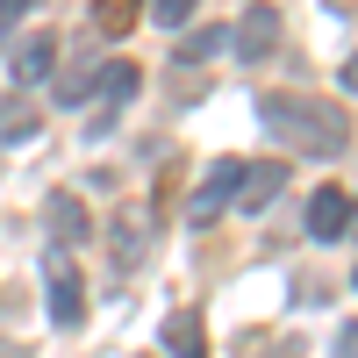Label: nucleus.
Segmentation results:
<instances>
[{"instance_id":"1","label":"nucleus","mask_w":358,"mask_h":358,"mask_svg":"<svg viewBox=\"0 0 358 358\" xmlns=\"http://www.w3.org/2000/svg\"><path fill=\"white\" fill-rule=\"evenodd\" d=\"M258 122H265L273 143H287V151H301V158H330V151L351 143L344 108L308 101V94H265V101H258Z\"/></svg>"},{"instance_id":"2","label":"nucleus","mask_w":358,"mask_h":358,"mask_svg":"<svg viewBox=\"0 0 358 358\" xmlns=\"http://www.w3.org/2000/svg\"><path fill=\"white\" fill-rule=\"evenodd\" d=\"M236 187H244V158H215L208 179L194 187V201H187V222H215L222 208L236 201Z\"/></svg>"},{"instance_id":"3","label":"nucleus","mask_w":358,"mask_h":358,"mask_svg":"<svg viewBox=\"0 0 358 358\" xmlns=\"http://www.w3.org/2000/svg\"><path fill=\"white\" fill-rule=\"evenodd\" d=\"M50 322L57 330H79L86 322V280H79V265H65V258H50Z\"/></svg>"},{"instance_id":"4","label":"nucleus","mask_w":358,"mask_h":358,"mask_svg":"<svg viewBox=\"0 0 358 358\" xmlns=\"http://www.w3.org/2000/svg\"><path fill=\"white\" fill-rule=\"evenodd\" d=\"M308 236H315V244H344V236H351V194H344V187H315V201H308Z\"/></svg>"},{"instance_id":"5","label":"nucleus","mask_w":358,"mask_h":358,"mask_svg":"<svg viewBox=\"0 0 358 358\" xmlns=\"http://www.w3.org/2000/svg\"><path fill=\"white\" fill-rule=\"evenodd\" d=\"M280 43V15H273V0H258V8H244V22L229 29V50L236 57H273Z\"/></svg>"},{"instance_id":"6","label":"nucleus","mask_w":358,"mask_h":358,"mask_svg":"<svg viewBox=\"0 0 358 358\" xmlns=\"http://www.w3.org/2000/svg\"><path fill=\"white\" fill-rule=\"evenodd\" d=\"M43 215H50V236H57V244H86V236H94V215H86V201H79V194H65V187L43 201Z\"/></svg>"},{"instance_id":"7","label":"nucleus","mask_w":358,"mask_h":358,"mask_svg":"<svg viewBox=\"0 0 358 358\" xmlns=\"http://www.w3.org/2000/svg\"><path fill=\"white\" fill-rule=\"evenodd\" d=\"M50 65H57V36H50V29H43V36H22V43H15V57H8L15 86H36V79H50Z\"/></svg>"},{"instance_id":"8","label":"nucleus","mask_w":358,"mask_h":358,"mask_svg":"<svg viewBox=\"0 0 358 358\" xmlns=\"http://www.w3.org/2000/svg\"><path fill=\"white\" fill-rule=\"evenodd\" d=\"M165 351H172V358H208V330H201L194 308H172V315H165Z\"/></svg>"},{"instance_id":"9","label":"nucleus","mask_w":358,"mask_h":358,"mask_svg":"<svg viewBox=\"0 0 358 358\" xmlns=\"http://www.w3.org/2000/svg\"><path fill=\"white\" fill-rule=\"evenodd\" d=\"M36 129H43V108H29V94L0 101V143H29Z\"/></svg>"},{"instance_id":"10","label":"nucleus","mask_w":358,"mask_h":358,"mask_svg":"<svg viewBox=\"0 0 358 358\" xmlns=\"http://www.w3.org/2000/svg\"><path fill=\"white\" fill-rule=\"evenodd\" d=\"M280 187H287V165H244V187H236V201H244V208H265Z\"/></svg>"},{"instance_id":"11","label":"nucleus","mask_w":358,"mask_h":358,"mask_svg":"<svg viewBox=\"0 0 358 358\" xmlns=\"http://www.w3.org/2000/svg\"><path fill=\"white\" fill-rule=\"evenodd\" d=\"M143 0H94V36H129Z\"/></svg>"},{"instance_id":"12","label":"nucleus","mask_w":358,"mask_h":358,"mask_svg":"<svg viewBox=\"0 0 358 358\" xmlns=\"http://www.w3.org/2000/svg\"><path fill=\"white\" fill-rule=\"evenodd\" d=\"M136 86H143V72L136 65H108V79H101V115H115V108H122V101H136Z\"/></svg>"},{"instance_id":"13","label":"nucleus","mask_w":358,"mask_h":358,"mask_svg":"<svg viewBox=\"0 0 358 358\" xmlns=\"http://www.w3.org/2000/svg\"><path fill=\"white\" fill-rule=\"evenodd\" d=\"M94 72H101V50H86L79 65L57 79V101H65V108H79V101H86V86H94Z\"/></svg>"},{"instance_id":"14","label":"nucleus","mask_w":358,"mask_h":358,"mask_svg":"<svg viewBox=\"0 0 358 358\" xmlns=\"http://www.w3.org/2000/svg\"><path fill=\"white\" fill-rule=\"evenodd\" d=\"M136 258H143V215H115V265L129 273Z\"/></svg>"},{"instance_id":"15","label":"nucleus","mask_w":358,"mask_h":358,"mask_svg":"<svg viewBox=\"0 0 358 358\" xmlns=\"http://www.w3.org/2000/svg\"><path fill=\"white\" fill-rule=\"evenodd\" d=\"M215 50H229V36H222V29H194V36L179 43V65H208Z\"/></svg>"},{"instance_id":"16","label":"nucleus","mask_w":358,"mask_h":358,"mask_svg":"<svg viewBox=\"0 0 358 358\" xmlns=\"http://www.w3.org/2000/svg\"><path fill=\"white\" fill-rule=\"evenodd\" d=\"M143 8H151V15H158V29H179V22H187V15H194V0H143Z\"/></svg>"},{"instance_id":"17","label":"nucleus","mask_w":358,"mask_h":358,"mask_svg":"<svg viewBox=\"0 0 358 358\" xmlns=\"http://www.w3.org/2000/svg\"><path fill=\"white\" fill-rule=\"evenodd\" d=\"M36 8V0H0V50H8V36H15V22Z\"/></svg>"},{"instance_id":"18","label":"nucleus","mask_w":358,"mask_h":358,"mask_svg":"<svg viewBox=\"0 0 358 358\" xmlns=\"http://www.w3.org/2000/svg\"><path fill=\"white\" fill-rule=\"evenodd\" d=\"M358 330H351V322H344V330H337V358H358V344H351Z\"/></svg>"},{"instance_id":"19","label":"nucleus","mask_w":358,"mask_h":358,"mask_svg":"<svg viewBox=\"0 0 358 358\" xmlns=\"http://www.w3.org/2000/svg\"><path fill=\"white\" fill-rule=\"evenodd\" d=\"M0 358H29V344H15V337H0Z\"/></svg>"}]
</instances>
